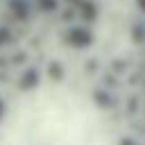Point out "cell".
Returning <instances> with one entry per match:
<instances>
[{
    "label": "cell",
    "mask_w": 145,
    "mask_h": 145,
    "mask_svg": "<svg viewBox=\"0 0 145 145\" xmlns=\"http://www.w3.org/2000/svg\"><path fill=\"white\" fill-rule=\"evenodd\" d=\"M120 145H134V140H131V138H122V140H120Z\"/></svg>",
    "instance_id": "1"
},
{
    "label": "cell",
    "mask_w": 145,
    "mask_h": 145,
    "mask_svg": "<svg viewBox=\"0 0 145 145\" xmlns=\"http://www.w3.org/2000/svg\"><path fill=\"white\" fill-rule=\"evenodd\" d=\"M2 116H5V102L0 100V120H2Z\"/></svg>",
    "instance_id": "2"
}]
</instances>
